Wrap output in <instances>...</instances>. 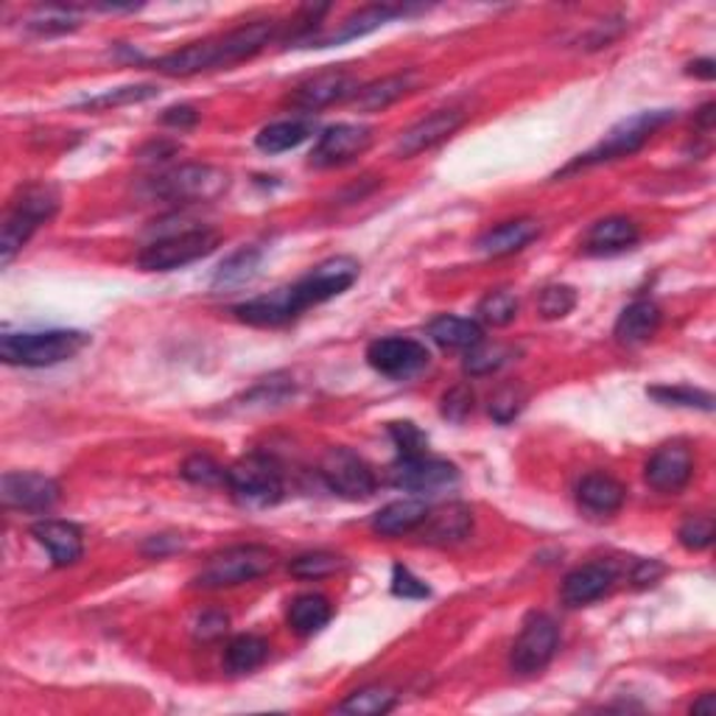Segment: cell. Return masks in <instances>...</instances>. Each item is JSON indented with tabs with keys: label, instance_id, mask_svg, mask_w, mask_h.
Here are the masks:
<instances>
[{
	"label": "cell",
	"instance_id": "1",
	"mask_svg": "<svg viewBox=\"0 0 716 716\" xmlns=\"http://www.w3.org/2000/svg\"><path fill=\"white\" fill-rule=\"evenodd\" d=\"M359 272H362V266H359L355 258H327L320 266L311 269L305 278H300L298 283L283 285V289H274L263 298H252L241 303L239 316L241 322L255 327L285 325V322L298 320L305 309H314V305H322L347 292L350 285L359 280Z\"/></svg>",
	"mask_w": 716,
	"mask_h": 716
},
{
	"label": "cell",
	"instance_id": "2",
	"mask_svg": "<svg viewBox=\"0 0 716 716\" xmlns=\"http://www.w3.org/2000/svg\"><path fill=\"white\" fill-rule=\"evenodd\" d=\"M90 344L82 331H29L0 339V359L12 367H53L70 362Z\"/></svg>",
	"mask_w": 716,
	"mask_h": 716
},
{
	"label": "cell",
	"instance_id": "3",
	"mask_svg": "<svg viewBox=\"0 0 716 716\" xmlns=\"http://www.w3.org/2000/svg\"><path fill=\"white\" fill-rule=\"evenodd\" d=\"M672 118H675V112L672 110H647L627 118V121L616 123V127L605 134L602 143H596L591 152L579 154V158L563 171V174L577 169H588V165L611 163V160H618V158H629V154L638 152V149L644 147V143H647V140L653 138L664 123H669Z\"/></svg>",
	"mask_w": 716,
	"mask_h": 716
},
{
	"label": "cell",
	"instance_id": "4",
	"mask_svg": "<svg viewBox=\"0 0 716 716\" xmlns=\"http://www.w3.org/2000/svg\"><path fill=\"white\" fill-rule=\"evenodd\" d=\"M278 565L272 548L246 543V546H230L224 552L213 554L202 571L196 574L199 588H233V585L252 583L263 577Z\"/></svg>",
	"mask_w": 716,
	"mask_h": 716
},
{
	"label": "cell",
	"instance_id": "5",
	"mask_svg": "<svg viewBox=\"0 0 716 716\" xmlns=\"http://www.w3.org/2000/svg\"><path fill=\"white\" fill-rule=\"evenodd\" d=\"M57 204L59 196L53 188H26L23 196L9 210L7 222H3V233H0V263H3V266H9V263L14 261V255L26 246V241L37 233V228L46 224L48 219L57 213Z\"/></svg>",
	"mask_w": 716,
	"mask_h": 716
},
{
	"label": "cell",
	"instance_id": "6",
	"mask_svg": "<svg viewBox=\"0 0 716 716\" xmlns=\"http://www.w3.org/2000/svg\"><path fill=\"white\" fill-rule=\"evenodd\" d=\"M149 188H152L154 196L165 199V202H213L230 188V177L228 171L216 169V165L191 163L154 177Z\"/></svg>",
	"mask_w": 716,
	"mask_h": 716
},
{
	"label": "cell",
	"instance_id": "7",
	"mask_svg": "<svg viewBox=\"0 0 716 716\" xmlns=\"http://www.w3.org/2000/svg\"><path fill=\"white\" fill-rule=\"evenodd\" d=\"M228 487L244 507H272L283 498V473L269 456L250 454L228 467Z\"/></svg>",
	"mask_w": 716,
	"mask_h": 716
},
{
	"label": "cell",
	"instance_id": "8",
	"mask_svg": "<svg viewBox=\"0 0 716 716\" xmlns=\"http://www.w3.org/2000/svg\"><path fill=\"white\" fill-rule=\"evenodd\" d=\"M219 246V235L213 230H188V233L165 235L140 252L138 263L147 272H171V269L188 266L199 258L210 255Z\"/></svg>",
	"mask_w": 716,
	"mask_h": 716
},
{
	"label": "cell",
	"instance_id": "9",
	"mask_svg": "<svg viewBox=\"0 0 716 716\" xmlns=\"http://www.w3.org/2000/svg\"><path fill=\"white\" fill-rule=\"evenodd\" d=\"M320 476L325 478L327 490L347 501H364L375 493L379 478L373 467L353 454L350 448H331L320 465Z\"/></svg>",
	"mask_w": 716,
	"mask_h": 716
},
{
	"label": "cell",
	"instance_id": "10",
	"mask_svg": "<svg viewBox=\"0 0 716 716\" xmlns=\"http://www.w3.org/2000/svg\"><path fill=\"white\" fill-rule=\"evenodd\" d=\"M557 624L546 613H532L524 622L518 641H515L513 655H510L513 672H518V675H537V672H543L548 666V660L554 658V653H557Z\"/></svg>",
	"mask_w": 716,
	"mask_h": 716
},
{
	"label": "cell",
	"instance_id": "11",
	"mask_svg": "<svg viewBox=\"0 0 716 716\" xmlns=\"http://www.w3.org/2000/svg\"><path fill=\"white\" fill-rule=\"evenodd\" d=\"M390 482L397 490H409V493H437V490L454 487L460 482V471L451 462L425 454L401 456L390 467Z\"/></svg>",
	"mask_w": 716,
	"mask_h": 716
},
{
	"label": "cell",
	"instance_id": "12",
	"mask_svg": "<svg viewBox=\"0 0 716 716\" xmlns=\"http://www.w3.org/2000/svg\"><path fill=\"white\" fill-rule=\"evenodd\" d=\"M428 359H432V355H428L425 344L403 336L375 339L367 347L370 367H373L375 373L386 375V379H412L420 370H425Z\"/></svg>",
	"mask_w": 716,
	"mask_h": 716
},
{
	"label": "cell",
	"instance_id": "13",
	"mask_svg": "<svg viewBox=\"0 0 716 716\" xmlns=\"http://www.w3.org/2000/svg\"><path fill=\"white\" fill-rule=\"evenodd\" d=\"M0 498L7 504V510H18V513H46L59 501V484L46 473H29V471H12L3 473L0 482Z\"/></svg>",
	"mask_w": 716,
	"mask_h": 716
},
{
	"label": "cell",
	"instance_id": "14",
	"mask_svg": "<svg viewBox=\"0 0 716 716\" xmlns=\"http://www.w3.org/2000/svg\"><path fill=\"white\" fill-rule=\"evenodd\" d=\"M373 143V129L364 123H336L327 127L316 140L314 152H311V165L316 169H336V165L350 163L359 154H364Z\"/></svg>",
	"mask_w": 716,
	"mask_h": 716
},
{
	"label": "cell",
	"instance_id": "15",
	"mask_svg": "<svg viewBox=\"0 0 716 716\" xmlns=\"http://www.w3.org/2000/svg\"><path fill=\"white\" fill-rule=\"evenodd\" d=\"M467 115L462 110H437L428 118L417 121L414 127H409L406 132L397 138L395 143V158L406 160L414 158V154H423L428 149H434L437 143L448 140L451 134L460 132L465 127Z\"/></svg>",
	"mask_w": 716,
	"mask_h": 716
},
{
	"label": "cell",
	"instance_id": "16",
	"mask_svg": "<svg viewBox=\"0 0 716 716\" xmlns=\"http://www.w3.org/2000/svg\"><path fill=\"white\" fill-rule=\"evenodd\" d=\"M647 484L658 493H680L694 476V454L686 443H666L649 456Z\"/></svg>",
	"mask_w": 716,
	"mask_h": 716
},
{
	"label": "cell",
	"instance_id": "17",
	"mask_svg": "<svg viewBox=\"0 0 716 716\" xmlns=\"http://www.w3.org/2000/svg\"><path fill=\"white\" fill-rule=\"evenodd\" d=\"M355 90H359V82L350 77L347 70H322V73L305 79V82L294 90L292 104L298 107V110L316 112L336 104V101H344L347 95H355Z\"/></svg>",
	"mask_w": 716,
	"mask_h": 716
},
{
	"label": "cell",
	"instance_id": "18",
	"mask_svg": "<svg viewBox=\"0 0 716 716\" xmlns=\"http://www.w3.org/2000/svg\"><path fill=\"white\" fill-rule=\"evenodd\" d=\"M613 583H616V568L611 563H588L571 571L563 579L559 594L568 607H585L611 594Z\"/></svg>",
	"mask_w": 716,
	"mask_h": 716
},
{
	"label": "cell",
	"instance_id": "19",
	"mask_svg": "<svg viewBox=\"0 0 716 716\" xmlns=\"http://www.w3.org/2000/svg\"><path fill=\"white\" fill-rule=\"evenodd\" d=\"M31 535L37 537L40 546L48 548L53 565L64 568V565H73L82 559L84 554V537L82 530L70 521H40V524L31 526Z\"/></svg>",
	"mask_w": 716,
	"mask_h": 716
},
{
	"label": "cell",
	"instance_id": "20",
	"mask_svg": "<svg viewBox=\"0 0 716 716\" xmlns=\"http://www.w3.org/2000/svg\"><path fill=\"white\" fill-rule=\"evenodd\" d=\"M473 530V513L465 507V504H448V507L428 510L425 521L420 524V537L425 543H434V546H451V543H460L471 535Z\"/></svg>",
	"mask_w": 716,
	"mask_h": 716
},
{
	"label": "cell",
	"instance_id": "21",
	"mask_svg": "<svg viewBox=\"0 0 716 716\" xmlns=\"http://www.w3.org/2000/svg\"><path fill=\"white\" fill-rule=\"evenodd\" d=\"M537 235H541V224L535 219H515V222H504L487 230L476 241V250L487 258H507L530 246Z\"/></svg>",
	"mask_w": 716,
	"mask_h": 716
},
{
	"label": "cell",
	"instance_id": "22",
	"mask_svg": "<svg viewBox=\"0 0 716 716\" xmlns=\"http://www.w3.org/2000/svg\"><path fill=\"white\" fill-rule=\"evenodd\" d=\"M641 239L638 224L627 216H607L596 222L585 235V252L588 255H613L624 252Z\"/></svg>",
	"mask_w": 716,
	"mask_h": 716
},
{
	"label": "cell",
	"instance_id": "23",
	"mask_svg": "<svg viewBox=\"0 0 716 716\" xmlns=\"http://www.w3.org/2000/svg\"><path fill=\"white\" fill-rule=\"evenodd\" d=\"M624 487L607 473H591L579 482L577 501L579 507L591 515H613L622 510L624 504Z\"/></svg>",
	"mask_w": 716,
	"mask_h": 716
},
{
	"label": "cell",
	"instance_id": "24",
	"mask_svg": "<svg viewBox=\"0 0 716 716\" xmlns=\"http://www.w3.org/2000/svg\"><path fill=\"white\" fill-rule=\"evenodd\" d=\"M428 515V507L425 501L420 498H403L386 504L381 513H375L373 518V532L381 537H401L409 535V532H417L420 524Z\"/></svg>",
	"mask_w": 716,
	"mask_h": 716
},
{
	"label": "cell",
	"instance_id": "25",
	"mask_svg": "<svg viewBox=\"0 0 716 716\" xmlns=\"http://www.w3.org/2000/svg\"><path fill=\"white\" fill-rule=\"evenodd\" d=\"M660 325V309L653 303V300H638V303L627 305V309L618 314L616 327H613V336H616L618 344H633L647 342Z\"/></svg>",
	"mask_w": 716,
	"mask_h": 716
},
{
	"label": "cell",
	"instance_id": "26",
	"mask_svg": "<svg viewBox=\"0 0 716 716\" xmlns=\"http://www.w3.org/2000/svg\"><path fill=\"white\" fill-rule=\"evenodd\" d=\"M401 14H406V9L392 7V3H375V7H364V9H359L355 14H350V18L339 26V31H333L327 40H322V46H336V42H347V40H359V37H367L370 31L381 29V26H386L390 20L401 18Z\"/></svg>",
	"mask_w": 716,
	"mask_h": 716
},
{
	"label": "cell",
	"instance_id": "27",
	"mask_svg": "<svg viewBox=\"0 0 716 716\" xmlns=\"http://www.w3.org/2000/svg\"><path fill=\"white\" fill-rule=\"evenodd\" d=\"M428 336L445 350H471L478 342H484V331L476 320H465V316L443 314L428 325Z\"/></svg>",
	"mask_w": 716,
	"mask_h": 716
},
{
	"label": "cell",
	"instance_id": "28",
	"mask_svg": "<svg viewBox=\"0 0 716 716\" xmlns=\"http://www.w3.org/2000/svg\"><path fill=\"white\" fill-rule=\"evenodd\" d=\"M412 82H414V73H397V77L379 79V82L367 84V88L355 90L353 101L362 112L386 110V107L395 104L397 99H403V95L412 90Z\"/></svg>",
	"mask_w": 716,
	"mask_h": 716
},
{
	"label": "cell",
	"instance_id": "29",
	"mask_svg": "<svg viewBox=\"0 0 716 716\" xmlns=\"http://www.w3.org/2000/svg\"><path fill=\"white\" fill-rule=\"evenodd\" d=\"M314 132V123L311 121H300V118H292V121H278L269 123L258 132L255 147L266 154H280L289 152V149H298L300 143L311 138Z\"/></svg>",
	"mask_w": 716,
	"mask_h": 716
},
{
	"label": "cell",
	"instance_id": "30",
	"mask_svg": "<svg viewBox=\"0 0 716 716\" xmlns=\"http://www.w3.org/2000/svg\"><path fill=\"white\" fill-rule=\"evenodd\" d=\"M331 602L320 594L298 596V599L292 602V607H289V624H292L294 633L300 635L320 633V629L331 622Z\"/></svg>",
	"mask_w": 716,
	"mask_h": 716
},
{
	"label": "cell",
	"instance_id": "31",
	"mask_svg": "<svg viewBox=\"0 0 716 716\" xmlns=\"http://www.w3.org/2000/svg\"><path fill=\"white\" fill-rule=\"evenodd\" d=\"M269 658V644L261 638V635H235L228 644V653H224V666H228L233 675H246V672L263 666V660Z\"/></svg>",
	"mask_w": 716,
	"mask_h": 716
},
{
	"label": "cell",
	"instance_id": "32",
	"mask_svg": "<svg viewBox=\"0 0 716 716\" xmlns=\"http://www.w3.org/2000/svg\"><path fill=\"white\" fill-rule=\"evenodd\" d=\"M397 703V694L386 686H367L350 694L344 703L336 705L339 714H353V716H381L390 714Z\"/></svg>",
	"mask_w": 716,
	"mask_h": 716
},
{
	"label": "cell",
	"instance_id": "33",
	"mask_svg": "<svg viewBox=\"0 0 716 716\" xmlns=\"http://www.w3.org/2000/svg\"><path fill=\"white\" fill-rule=\"evenodd\" d=\"M518 316V298L507 289H498V292H490L487 298L478 303V320L484 325L493 327H504Z\"/></svg>",
	"mask_w": 716,
	"mask_h": 716
},
{
	"label": "cell",
	"instance_id": "34",
	"mask_svg": "<svg viewBox=\"0 0 716 716\" xmlns=\"http://www.w3.org/2000/svg\"><path fill=\"white\" fill-rule=\"evenodd\" d=\"M154 95H158V88H154V84H129V88H118V90H110V93L84 99L79 107H84V110H118V107L138 104V101L154 99Z\"/></svg>",
	"mask_w": 716,
	"mask_h": 716
},
{
	"label": "cell",
	"instance_id": "35",
	"mask_svg": "<svg viewBox=\"0 0 716 716\" xmlns=\"http://www.w3.org/2000/svg\"><path fill=\"white\" fill-rule=\"evenodd\" d=\"M510 355H513V350L504 347V344L478 342L476 347L467 350L462 367H465L467 375H490L498 367H504V364L510 362Z\"/></svg>",
	"mask_w": 716,
	"mask_h": 716
},
{
	"label": "cell",
	"instance_id": "36",
	"mask_svg": "<svg viewBox=\"0 0 716 716\" xmlns=\"http://www.w3.org/2000/svg\"><path fill=\"white\" fill-rule=\"evenodd\" d=\"M79 26V18L68 7H40L31 12L29 29L37 34H64Z\"/></svg>",
	"mask_w": 716,
	"mask_h": 716
},
{
	"label": "cell",
	"instance_id": "37",
	"mask_svg": "<svg viewBox=\"0 0 716 716\" xmlns=\"http://www.w3.org/2000/svg\"><path fill=\"white\" fill-rule=\"evenodd\" d=\"M664 406H686V409H703L710 412L714 409V395L703 390H692V386H653L647 390Z\"/></svg>",
	"mask_w": 716,
	"mask_h": 716
},
{
	"label": "cell",
	"instance_id": "38",
	"mask_svg": "<svg viewBox=\"0 0 716 716\" xmlns=\"http://www.w3.org/2000/svg\"><path fill=\"white\" fill-rule=\"evenodd\" d=\"M342 568V557L327 552H314V554H300V557L292 559L289 571H292L294 577L300 579H322L331 577L336 571Z\"/></svg>",
	"mask_w": 716,
	"mask_h": 716
},
{
	"label": "cell",
	"instance_id": "39",
	"mask_svg": "<svg viewBox=\"0 0 716 716\" xmlns=\"http://www.w3.org/2000/svg\"><path fill=\"white\" fill-rule=\"evenodd\" d=\"M261 252L258 250H241L235 252L230 261L222 263V269L216 272V285H241L255 274Z\"/></svg>",
	"mask_w": 716,
	"mask_h": 716
},
{
	"label": "cell",
	"instance_id": "40",
	"mask_svg": "<svg viewBox=\"0 0 716 716\" xmlns=\"http://www.w3.org/2000/svg\"><path fill=\"white\" fill-rule=\"evenodd\" d=\"M524 403H526L524 386H518V384L501 386V390L490 397V417L501 425L510 423V420L518 417L521 409H524Z\"/></svg>",
	"mask_w": 716,
	"mask_h": 716
},
{
	"label": "cell",
	"instance_id": "41",
	"mask_svg": "<svg viewBox=\"0 0 716 716\" xmlns=\"http://www.w3.org/2000/svg\"><path fill=\"white\" fill-rule=\"evenodd\" d=\"M677 541H680L683 548L688 552H703L714 543V518L710 515H688L683 521L680 532H677Z\"/></svg>",
	"mask_w": 716,
	"mask_h": 716
},
{
	"label": "cell",
	"instance_id": "42",
	"mask_svg": "<svg viewBox=\"0 0 716 716\" xmlns=\"http://www.w3.org/2000/svg\"><path fill=\"white\" fill-rule=\"evenodd\" d=\"M574 305H577V292L571 285H548L537 300V309L546 320H563L574 311Z\"/></svg>",
	"mask_w": 716,
	"mask_h": 716
},
{
	"label": "cell",
	"instance_id": "43",
	"mask_svg": "<svg viewBox=\"0 0 716 716\" xmlns=\"http://www.w3.org/2000/svg\"><path fill=\"white\" fill-rule=\"evenodd\" d=\"M182 476L191 484H202V487H216V484H228V471L219 462H213L210 456H191L182 465Z\"/></svg>",
	"mask_w": 716,
	"mask_h": 716
},
{
	"label": "cell",
	"instance_id": "44",
	"mask_svg": "<svg viewBox=\"0 0 716 716\" xmlns=\"http://www.w3.org/2000/svg\"><path fill=\"white\" fill-rule=\"evenodd\" d=\"M390 434H392V440H395L401 456L425 454V445H428V440H425V434L420 432L414 423H392Z\"/></svg>",
	"mask_w": 716,
	"mask_h": 716
},
{
	"label": "cell",
	"instance_id": "45",
	"mask_svg": "<svg viewBox=\"0 0 716 716\" xmlns=\"http://www.w3.org/2000/svg\"><path fill=\"white\" fill-rule=\"evenodd\" d=\"M392 594L401 596V599H425L432 591H428V585L423 579L414 577L406 565H395L392 568Z\"/></svg>",
	"mask_w": 716,
	"mask_h": 716
},
{
	"label": "cell",
	"instance_id": "46",
	"mask_svg": "<svg viewBox=\"0 0 716 716\" xmlns=\"http://www.w3.org/2000/svg\"><path fill=\"white\" fill-rule=\"evenodd\" d=\"M471 412H473V392L467 390V386H454V390L443 397V414L448 420L462 423Z\"/></svg>",
	"mask_w": 716,
	"mask_h": 716
},
{
	"label": "cell",
	"instance_id": "47",
	"mask_svg": "<svg viewBox=\"0 0 716 716\" xmlns=\"http://www.w3.org/2000/svg\"><path fill=\"white\" fill-rule=\"evenodd\" d=\"M160 121L169 123V127L188 129V127H193V123L199 121V112L193 110V107L180 104V107H171V110H165V112H163V118H160Z\"/></svg>",
	"mask_w": 716,
	"mask_h": 716
},
{
	"label": "cell",
	"instance_id": "48",
	"mask_svg": "<svg viewBox=\"0 0 716 716\" xmlns=\"http://www.w3.org/2000/svg\"><path fill=\"white\" fill-rule=\"evenodd\" d=\"M224 629H228V616L224 613H204L199 618V635L202 638H219V635H224Z\"/></svg>",
	"mask_w": 716,
	"mask_h": 716
},
{
	"label": "cell",
	"instance_id": "49",
	"mask_svg": "<svg viewBox=\"0 0 716 716\" xmlns=\"http://www.w3.org/2000/svg\"><path fill=\"white\" fill-rule=\"evenodd\" d=\"M660 574H664V565H658L655 559H649V563H638L633 579H635V585H655L658 583Z\"/></svg>",
	"mask_w": 716,
	"mask_h": 716
},
{
	"label": "cell",
	"instance_id": "50",
	"mask_svg": "<svg viewBox=\"0 0 716 716\" xmlns=\"http://www.w3.org/2000/svg\"><path fill=\"white\" fill-rule=\"evenodd\" d=\"M177 152V147L174 143H152V147H147L143 149V152H140V158L143 160H165V158H171V154Z\"/></svg>",
	"mask_w": 716,
	"mask_h": 716
},
{
	"label": "cell",
	"instance_id": "51",
	"mask_svg": "<svg viewBox=\"0 0 716 716\" xmlns=\"http://www.w3.org/2000/svg\"><path fill=\"white\" fill-rule=\"evenodd\" d=\"M688 73L692 77H699V79H714L716 77V68H714V59H699V62H692L688 64Z\"/></svg>",
	"mask_w": 716,
	"mask_h": 716
},
{
	"label": "cell",
	"instance_id": "52",
	"mask_svg": "<svg viewBox=\"0 0 716 716\" xmlns=\"http://www.w3.org/2000/svg\"><path fill=\"white\" fill-rule=\"evenodd\" d=\"M692 714H703V716H714L716 714V694L705 692L697 703L692 705Z\"/></svg>",
	"mask_w": 716,
	"mask_h": 716
},
{
	"label": "cell",
	"instance_id": "53",
	"mask_svg": "<svg viewBox=\"0 0 716 716\" xmlns=\"http://www.w3.org/2000/svg\"><path fill=\"white\" fill-rule=\"evenodd\" d=\"M699 123H703L705 129H710V123H714V104H705L703 110H699Z\"/></svg>",
	"mask_w": 716,
	"mask_h": 716
}]
</instances>
